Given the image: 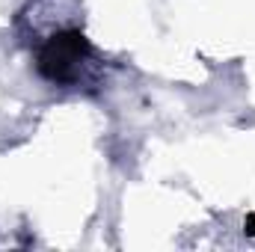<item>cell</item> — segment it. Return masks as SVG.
<instances>
[{"label":"cell","instance_id":"cell-1","mask_svg":"<svg viewBox=\"0 0 255 252\" xmlns=\"http://www.w3.org/2000/svg\"><path fill=\"white\" fill-rule=\"evenodd\" d=\"M86 54L89 42L80 30H60L39 51V71L54 83H68L77 77V68L86 60Z\"/></svg>","mask_w":255,"mask_h":252},{"label":"cell","instance_id":"cell-2","mask_svg":"<svg viewBox=\"0 0 255 252\" xmlns=\"http://www.w3.org/2000/svg\"><path fill=\"white\" fill-rule=\"evenodd\" d=\"M247 235H253V238H255V214L247 220Z\"/></svg>","mask_w":255,"mask_h":252}]
</instances>
